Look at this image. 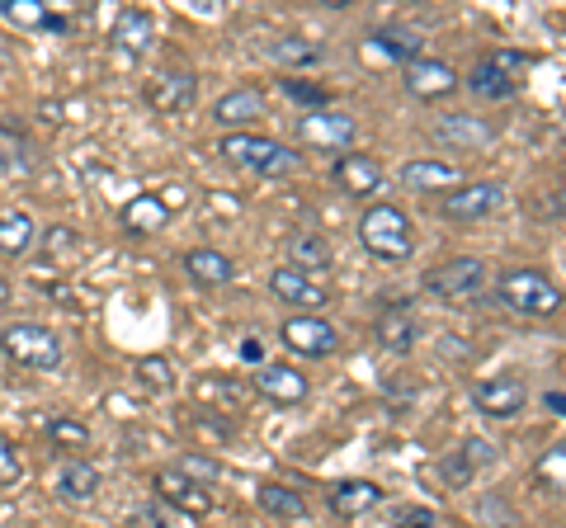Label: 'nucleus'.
<instances>
[{
  "label": "nucleus",
  "mask_w": 566,
  "mask_h": 528,
  "mask_svg": "<svg viewBox=\"0 0 566 528\" xmlns=\"http://www.w3.org/2000/svg\"><path fill=\"white\" fill-rule=\"evenodd\" d=\"M270 57L283 62V66H316V62L326 57V47L312 43V39H297V33H289V39L270 43Z\"/></svg>",
  "instance_id": "nucleus-30"
},
{
  "label": "nucleus",
  "mask_w": 566,
  "mask_h": 528,
  "mask_svg": "<svg viewBox=\"0 0 566 528\" xmlns=\"http://www.w3.org/2000/svg\"><path fill=\"white\" fill-rule=\"evenodd\" d=\"M538 477H543L547 486H553V490H562V496H566V439L543 453V463H538Z\"/></svg>",
  "instance_id": "nucleus-32"
},
{
  "label": "nucleus",
  "mask_w": 566,
  "mask_h": 528,
  "mask_svg": "<svg viewBox=\"0 0 566 528\" xmlns=\"http://www.w3.org/2000/svg\"><path fill=\"white\" fill-rule=\"evenodd\" d=\"M562 189H566V180H562ZM562 208H566V193H562Z\"/></svg>",
  "instance_id": "nucleus-44"
},
{
  "label": "nucleus",
  "mask_w": 566,
  "mask_h": 528,
  "mask_svg": "<svg viewBox=\"0 0 566 528\" xmlns=\"http://www.w3.org/2000/svg\"><path fill=\"white\" fill-rule=\"evenodd\" d=\"M128 528H170V524H166L161 509H137V515L128 519Z\"/></svg>",
  "instance_id": "nucleus-40"
},
{
  "label": "nucleus",
  "mask_w": 566,
  "mask_h": 528,
  "mask_svg": "<svg viewBox=\"0 0 566 528\" xmlns=\"http://www.w3.org/2000/svg\"><path fill=\"white\" fill-rule=\"evenodd\" d=\"M434 137L439 142H453V147H486L491 128L468 114H444V118H434Z\"/></svg>",
  "instance_id": "nucleus-27"
},
{
  "label": "nucleus",
  "mask_w": 566,
  "mask_h": 528,
  "mask_svg": "<svg viewBox=\"0 0 566 528\" xmlns=\"http://www.w3.org/2000/svg\"><path fill=\"white\" fill-rule=\"evenodd\" d=\"M24 477V463H20V453H14V444L6 434H0V482H20Z\"/></svg>",
  "instance_id": "nucleus-37"
},
{
  "label": "nucleus",
  "mask_w": 566,
  "mask_h": 528,
  "mask_svg": "<svg viewBox=\"0 0 566 528\" xmlns=\"http://www.w3.org/2000/svg\"><path fill=\"white\" fill-rule=\"evenodd\" d=\"M495 293H501V303L520 316H557L566 307V293L543 270H505Z\"/></svg>",
  "instance_id": "nucleus-2"
},
{
  "label": "nucleus",
  "mask_w": 566,
  "mask_h": 528,
  "mask_svg": "<svg viewBox=\"0 0 566 528\" xmlns=\"http://www.w3.org/2000/svg\"><path fill=\"white\" fill-rule=\"evenodd\" d=\"M0 303H10V284H0Z\"/></svg>",
  "instance_id": "nucleus-43"
},
{
  "label": "nucleus",
  "mask_w": 566,
  "mask_h": 528,
  "mask_svg": "<svg viewBox=\"0 0 566 528\" xmlns=\"http://www.w3.org/2000/svg\"><path fill=\"white\" fill-rule=\"evenodd\" d=\"M331 260H335V251H331V241L322 232H293L289 236V264L293 270L316 278L322 270H331Z\"/></svg>",
  "instance_id": "nucleus-25"
},
{
  "label": "nucleus",
  "mask_w": 566,
  "mask_h": 528,
  "mask_svg": "<svg viewBox=\"0 0 566 528\" xmlns=\"http://www.w3.org/2000/svg\"><path fill=\"white\" fill-rule=\"evenodd\" d=\"M382 166L374 161V156H364V151H345L340 161H335V184H340L345 193H354V199H368V193H378L382 189Z\"/></svg>",
  "instance_id": "nucleus-16"
},
{
  "label": "nucleus",
  "mask_w": 566,
  "mask_h": 528,
  "mask_svg": "<svg viewBox=\"0 0 566 528\" xmlns=\"http://www.w3.org/2000/svg\"><path fill=\"white\" fill-rule=\"evenodd\" d=\"M255 500H260V509L264 515H274V519H289V524H297V519H307V500L297 496L293 486H279V482H264L260 490H255Z\"/></svg>",
  "instance_id": "nucleus-28"
},
{
  "label": "nucleus",
  "mask_w": 566,
  "mask_h": 528,
  "mask_svg": "<svg viewBox=\"0 0 566 528\" xmlns=\"http://www.w3.org/2000/svg\"><path fill=\"white\" fill-rule=\"evenodd\" d=\"M99 472L95 463H85V457H66V463L57 467V477H52V490L66 500V505H85V500H95L99 496Z\"/></svg>",
  "instance_id": "nucleus-17"
},
{
  "label": "nucleus",
  "mask_w": 566,
  "mask_h": 528,
  "mask_svg": "<svg viewBox=\"0 0 566 528\" xmlns=\"http://www.w3.org/2000/svg\"><path fill=\"white\" fill-rule=\"evenodd\" d=\"M48 439H52V444H71V448H81L85 439H91V430H85L81 420H48Z\"/></svg>",
  "instance_id": "nucleus-35"
},
{
  "label": "nucleus",
  "mask_w": 566,
  "mask_h": 528,
  "mask_svg": "<svg viewBox=\"0 0 566 528\" xmlns=\"http://www.w3.org/2000/svg\"><path fill=\"white\" fill-rule=\"evenodd\" d=\"M279 340L297 359H331L335 349H340V330H335L326 316L303 311V316H289V321L279 326Z\"/></svg>",
  "instance_id": "nucleus-6"
},
{
  "label": "nucleus",
  "mask_w": 566,
  "mask_h": 528,
  "mask_svg": "<svg viewBox=\"0 0 566 528\" xmlns=\"http://www.w3.org/2000/svg\"><path fill=\"white\" fill-rule=\"evenodd\" d=\"M472 406L495 420H515L528 406V387L520 378H482L472 387Z\"/></svg>",
  "instance_id": "nucleus-12"
},
{
  "label": "nucleus",
  "mask_w": 566,
  "mask_h": 528,
  "mask_svg": "<svg viewBox=\"0 0 566 528\" xmlns=\"http://www.w3.org/2000/svg\"><path fill=\"white\" fill-rule=\"evenodd\" d=\"M0 345H6V355L20 363V368H39V373H48V368L62 363V340H57V330L39 326V321H14V326H6Z\"/></svg>",
  "instance_id": "nucleus-4"
},
{
  "label": "nucleus",
  "mask_w": 566,
  "mask_h": 528,
  "mask_svg": "<svg viewBox=\"0 0 566 528\" xmlns=\"http://www.w3.org/2000/svg\"><path fill=\"white\" fill-rule=\"evenodd\" d=\"M39 241L48 245V251H71V245H76L71 226H48V232H39Z\"/></svg>",
  "instance_id": "nucleus-38"
},
{
  "label": "nucleus",
  "mask_w": 566,
  "mask_h": 528,
  "mask_svg": "<svg viewBox=\"0 0 566 528\" xmlns=\"http://www.w3.org/2000/svg\"><path fill=\"white\" fill-rule=\"evenodd\" d=\"M137 378L151 387V392H166V387L175 382V368L166 359H137Z\"/></svg>",
  "instance_id": "nucleus-34"
},
{
  "label": "nucleus",
  "mask_w": 566,
  "mask_h": 528,
  "mask_svg": "<svg viewBox=\"0 0 566 528\" xmlns=\"http://www.w3.org/2000/svg\"><path fill=\"white\" fill-rule=\"evenodd\" d=\"M212 118H218L222 128H245V123L264 118V95L255 85H237V91H227L218 104H212Z\"/></svg>",
  "instance_id": "nucleus-20"
},
{
  "label": "nucleus",
  "mask_w": 566,
  "mask_h": 528,
  "mask_svg": "<svg viewBox=\"0 0 566 528\" xmlns=\"http://www.w3.org/2000/svg\"><path fill=\"white\" fill-rule=\"evenodd\" d=\"M424 288H430L439 303H449V307L476 303V297L486 293V264L472 260V255H458V260H449V264H439V270L424 274Z\"/></svg>",
  "instance_id": "nucleus-5"
},
{
  "label": "nucleus",
  "mask_w": 566,
  "mask_h": 528,
  "mask_svg": "<svg viewBox=\"0 0 566 528\" xmlns=\"http://www.w3.org/2000/svg\"><path fill=\"white\" fill-rule=\"evenodd\" d=\"M255 392L264 401H274V406H297V401H307L312 382L303 368H293V363H264L255 373Z\"/></svg>",
  "instance_id": "nucleus-13"
},
{
  "label": "nucleus",
  "mask_w": 566,
  "mask_h": 528,
  "mask_svg": "<svg viewBox=\"0 0 566 528\" xmlns=\"http://www.w3.org/2000/svg\"><path fill=\"white\" fill-rule=\"evenodd\" d=\"M39 245V222H33L24 208H0V255L20 260Z\"/></svg>",
  "instance_id": "nucleus-23"
},
{
  "label": "nucleus",
  "mask_w": 566,
  "mask_h": 528,
  "mask_svg": "<svg viewBox=\"0 0 566 528\" xmlns=\"http://www.w3.org/2000/svg\"><path fill=\"white\" fill-rule=\"evenodd\" d=\"M270 293L279 297L283 307H326L322 278L293 270V264H279V270H270Z\"/></svg>",
  "instance_id": "nucleus-14"
},
{
  "label": "nucleus",
  "mask_w": 566,
  "mask_h": 528,
  "mask_svg": "<svg viewBox=\"0 0 566 528\" xmlns=\"http://www.w3.org/2000/svg\"><path fill=\"white\" fill-rule=\"evenodd\" d=\"M359 241L368 245V255H378L387 264H401L416 255V226L397 203H374L359 218Z\"/></svg>",
  "instance_id": "nucleus-1"
},
{
  "label": "nucleus",
  "mask_w": 566,
  "mask_h": 528,
  "mask_svg": "<svg viewBox=\"0 0 566 528\" xmlns=\"http://www.w3.org/2000/svg\"><path fill=\"white\" fill-rule=\"evenodd\" d=\"M401 81H406V95H416V99H424V104L449 99L458 85H463L449 62H434V57H416L411 66H401Z\"/></svg>",
  "instance_id": "nucleus-11"
},
{
  "label": "nucleus",
  "mask_w": 566,
  "mask_h": 528,
  "mask_svg": "<svg viewBox=\"0 0 566 528\" xmlns=\"http://www.w3.org/2000/svg\"><path fill=\"white\" fill-rule=\"evenodd\" d=\"M241 363H260V368H264V345H260L255 336L241 340Z\"/></svg>",
  "instance_id": "nucleus-41"
},
{
  "label": "nucleus",
  "mask_w": 566,
  "mask_h": 528,
  "mask_svg": "<svg viewBox=\"0 0 566 528\" xmlns=\"http://www.w3.org/2000/svg\"><path fill=\"white\" fill-rule=\"evenodd\" d=\"M166 222H170V203L161 193H133V203H123V226L133 236H156L166 232Z\"/></svg>",
  "instance_id": "nucleus-18"
},
{
  "label": "nucleus",
  "mask_w": 566,
  "mask_h": 528,
  "mask_svg": "<svg viewBox=\"0 0 566 528\" xmlns=\"http://www.w3.org/2000/svg\"><path fill=\"white\" fill-rule=\"evenodd\" d=\"M283 95L297 99V104H307V109H331V95L322 91V85H307V81H283Z\"/></svg>",
  "instance_id": "nucleus-33"
},
{
  "label": "nucleus",
  "mask_w": 566,
  "mask_h": 528,
  "mask_svg": "<svg viewBox=\"0 0 566 528\" xmlns=\"http://www.w3.org/2000/svg\"><path fill=\"white\" fill-rule=\"evenodd\" d=\"M520 66H524L520 52H491V57H482L472 66L463 85L472 95H482V99H510L520 91V81H515Z\"/></svg>",
  "instance_id": "nucleus-8"
},
{
  "label": "nucleus",
  "mask_w": 566,
  "mask_h": 528,
  "mask_svg": "<svg viewBox=\"0 0 566 528\" xmlns=\"http://www.w3.org/2000/svg\"><path fill=\"white\" fill-rule=\"evenodd\" d=\"M374 43H378V52L397 57L401 66H411L416 57H424V52H420V39H416L411 29H378V33H374Z\"/></svg>",
  "instance_id": "nucleus-31"
},
{
  "label": "nucleus",
  "mask_w": 566,
  "mask_h": 528,
  "mask_svg": "<svg viewBox=\"0 0 566 528\" xmlns=\"http://www.w3.org/2000/svg\"><path fill=\"white\" fill-rule=\"evenodd\" d=\"M185 270H189L193 284H203V288H227L237 278L232 255L212 251V245H193V251L185 255Z\"/></svg>",
  "instance_id": "nucleus-19"
},
{
  "label": "nucleus",
  "mask_w": 566,
  "mask_h": 528,
  "mask_svg": "<svg viewBox=\"0 0 566 528\" xmlns=\"http://www.w3.org/2000/svg\"><path fill=\"white\" fill-rule=\"evenodd\" d=\"M354 133L359 128H354V118L345 109H316V114L303 118V137L312 147H322V151H349Z\"/></svg>",
  "instance_id": "nucleus-15"
},
{
  "label": "nucleus",
  "mask_w": 566,
  "mask_h": 528,
  "mask_svg": "<svg viewBox=\"0 0 566 528\" xmlns=\"http://www.w3.org/2000/svg\"><path fill=\"white\" fill-rule=\"evenodd\" d=\"M374 330H378V345L387 349V355H411V349H416V316H411V307H406V303L387 307Z\"/></svg>",
  "instance_id": "nucleus-24"
},
{
  "label": "nucleus",
  "mask_w": 566,
  "mask_h": 528,
  "mask_svg": "<svg viewBox=\"0 0 566 528\" xmlns=\"http://www.w3.org/2000/svg\"><path fill=\"white\" fill-rule=\"evenodd\" d=\"M114 43H118V52H128V57H142V52L156 43V20L147 10H123L114 20Z\"/></svg>",
  "instance_id": "nucleus-26"
},
{
  "label": "nucleus",
  "mask_w": 566,
  "mask_h": 528,
  "mask_svg": "<svg viewBox=\"0 0 566 528\" xmlns=\"http://www.w3.org/2000/svg\"><path fill=\"white\" fill-rule=\"evenodd\" d=\"M378 505H382V486L378 482L349 477V482H335V490H331V509L340 519H359V515H368V509H378Z\"/></svg>",
  "instance_id": "nucleus-22"
},
{
  "label": "nucleus",
  "mask_w": 566,
  "mask_h": 528,
  "mask_svg": "<svg viewBox=\"0 0 566 528\" xmlns=\"http://www.w3.org/2000/svg\"><path fill=\"white\" fill-rule=\"evenodd\" d=\"M547 411H562L566 415V392H547Z\"/></svg>",
  "instance_id": "nucleus-42"
},
{
  "label": "nucleus",
  "mask_w": 566,
  "mask_h": 528,
  "mask_svg": "<svg viewBox=\"0 0 566 528\" xmlns=\"http://www.w3.org/2000/svg\"><path fill=\"white\" fill-rule=\"evenodd\" d=\"M218 151L232 166L251 170V175H270V180H274V175H289L297 166V156L289 147L274 142V137H260V133H227L218 142Z\"/></svg>",
  "instance_id": "nucleus-3"
},
{
  "label": "nucleus",
  "mask_w": 566,
  "mask_h": 528,
  "mask_svg": "<svg viewBox=\"0 0 566 528\" xmlns=\"http://www.w3.org/2000/svg\"><path fill=\"white\" fill-rule=\"evenodd\" d=\"M0 20L24 24V29H62V20L43 6V0H0Z\"/></svg>",
  "instance_id": "nucleus-29"
},
{
  "label": "nucleus",
  "mask_w": 566,
  "mask_h": 528,
  "mask_svg": "<svg viewBox=\"0 0 566 528\" xmlns=\"http://www.w3.org/2000/svg\"><path fill=\"white\" fill-rule=\"evenodd\" d=\"M505 208V189L495 180H472V184H458L453 193L439 199V213L449 222H482L491 213H501Z\"/></svg>",
  "instance_id": "nucleus-7"
},
{
  "label": "nucleus",
  "mask_w": 566,
  "mask_h": 528,
  "mask_svg": "<svg viewBox=\"0 0 566 528\" xmlns=\"http://www.w3.org/2000/svg\"><path fill=\"white\" fill-rule=\"evenodd\" d=\"M156 490L175 505V509H185V515H208V505H212V496H208V486H199V482H189L185 472H156Z\"/></svg>",
  "instance_id": "nucleus-21"
},
{
  "label": "nucleus",
  "mask_w": 566,
  "mask_h": 528,
  "mask_svg": "<svg viewBox=\"0 0 566 528\" xmlns=\"http://www.w3.org/2000/svg\"><path fill=\"white\" fill-rule=\"evenodd\" d=\"M392 528H434V515L430 509H401Z\"/></svg>",
  "instance_id": "nucleus-39"
},
{
  "label": "nucleus",
  "mask_w": 566,
  "mask_h": 528,
  "mask_svg": "<svg viewBox=\"0 0 566 528\" xmlns=\"http://www.w3.org/2000/svg\"><path fill=\"white\" fill-rule=\"evenodd\" d=\"M397 180L411 189V193H453L458 184H468L463 180V170H458L453 161H434V156H411L401 170H397Z\"/></svg>",
  "instance_id": "nucleus-10"
},
{
  "label": "nucleus",
  "mask_w": 566,
  "mask_h": 528,
  "mask_svg": "<svg viewBox=\"0 0 566 528\" xmlns=\"http://www.w3.org/2000/svg\"><path fill=\"white\" fill-rule=\"evenodd\" d=\"M142 99L151 104L156 114H189L193 109V99H199V76L193 72H161V76H151L147 85H142Z\"/></svg>",
  "instance_id": "nucleus-9"
},
{
  "label": "nucleus",
  "mask_w": 566,
  "mask_h": 528,
  "mask_svg": "<svg viewBox=\"0 0 566 528\" xmlns=\"http://www.w3.org/2000/svg\"><path fill=\"white\" fill-rule=\"evenodd\" d=\"M175 472H185L189 482H199V486H203V482H218V472H222V467L212 463V457H199V453H193V457H185V463L175 467Z\"/></svg>",
  "instance_id": "nucleus-36"
}]
</instances>
